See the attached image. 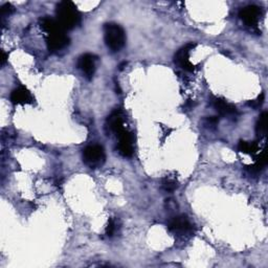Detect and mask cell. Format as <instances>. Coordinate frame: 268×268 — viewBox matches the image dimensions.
Returning <instances> with one entry per match:
<instances>
[{
    "instance_id": "cell-16",
    "label": "cell",
    "mask_w": 268,
    "mask_h": 268,
    "mask_svg": "<svg viewBox=\"0 0 268 268\" xmlns=\"http://www.w3.org/2000/svg\"><path fill=\"white\" fill-rule=\"evenodd\" d=\"M178 188V181L170 176H167L162 180V189L168 193H172Z\"/></svg>"
},
{
    "instance_id": "cell-13",
    "label": "cell",
    "mask_w": 268,
    "mask_h": 268,
    "mask_svg": "<svg viewBox=\"0 0 268 268\" xmlns=\"http://www.w3.org/2000/svg\"><path fill=\"white\" fill-rule=\"evenodd\" d=\"M108 127L110 128V130L113 133L117 134V136L125 130L124 122H122V117L118 112L111 114V116L108 118Z\"/></svg>"
},
{
    "instance_id": "cell-10",
    "label": "cell",
    "mask_w": 268,
    "mask_h": 268,
    "mask_svg": "<svg viewBox=\"0 0 268 268\" xmlns=\"http://www.w3.org/2000/svg\"><path fill=\"white\" fill-rule=\"evenodd\" d=\"M214 108L222 117H233L237 114V108L233 104L227 103L224 98L216 97L213 101Z\"/></svg>"
},
{
    "instance_id": "cell-18",
    "label": "cell",
    "mask_w": 268,
    "mask_h": 268,
    "mask_svg": "<svg viewBox=\"0 0 268 268\" xmlns=\"http://www.w3.org/2000/svg\"><path fill=\"white\" fill-rule=\"evenodd\" d=\"M263 103H264V94H261L256 99H251V101H249L247 105L250 106L251 108L257 109L259 108V107H261Z\"/></svg>"
},
{
    "instance_id": "cell-17",
    "label": "cell",
    "mask_w": 268,
    "mask_h": 268,
    "mask_svg": "<svg viewBox=\"0 0 268 268\" xmlns=\"http://www.w3.org/2000/svg\"><path fill=\"white\" fill-rule=\"evenodd\" d=\"M14 13V6L11 3H5L1 6V10H0V17H1V20L5 17H9L11 14Z\"/></svg>"
},
{
    "instance_id": "cell-20",
    "label": "cell",
    "mask_w": 268,
    "mask_h": 268,
    "mask_svg": "<svg viewBox=\"0 0 268 268\" xmlns=\"http://www.w3.org/2000/svg\"><path fill=\"white\" fill-rule=\"evenodd\" d=\"M116 231H117L116 221H114L113 219H110L108 221V224H107V226H106V235L108 237H112L114 235V233H116Z\"/></svg>"
},
{
    "instance_id": "cell-14",
    "label": "cell",
    "mask_w": 268,
    "mask_h": 268,
    "mask_svg": "<svg viewBox=\"0 0 268 268\" xmlns=\"http://www.w3.org/2000/svg\"><path fill=\"white\" fill-rule=\"evenodd\" d=\"M267 118L268 114L266 111H264L261 116H260L257 125H256V132L258 136L261 139V137H264L267 132Z\"/></svg>"
},
{
    "instance_id": "cell-11",
    "label": "cell",
    "mask_w": 268,
    "mask_h": 268,
    "mask_svg": "<svg viewBox=\"0 0 268 268\" xmlns=\"http://www.w3.org/2000/svg\"><path fill=\"white\" fill-rule=\"evenodd\" d=\"M11 102L15 105L30 104L33 102V97L25 87L20 86L12 91Z\"/></svg>"
},
{
    "instance_id": "cell-2",
    "label": "cell",
    "mask_w": 268,
    "mask_h": 268,
    "mask_svg": "<svg viewBox=\"0 0 268 268\" xmlns=\"http://www.w3.org/2000/svg\"><path fill=\"white\" fill-rule=\"evenodd\" d=\"M104 39L105 43L110 50L120 51L125 47L126 34L121 25L117 24H106L104 25Z\"/></svg>"
},
{
    "instance_id": "cell-7",
    "label": "cell",
    "mask_w": 268,
    "mask_h": 268,
    "mask_svg": "<svg viewBox=\"0 0 268 268\" xmlns=\"http://www.w3.org/2000/svg\"><path fill=\"white\" fill-rule=\"evenodd\" d=\"M168 228H169L170 232L176 235H185L192 232L193 226L186 216L181 215L173 217L168 223Z\"/></svg>"
},
{
    "instance_id": "cell-12",
    "label": "cell",
    "mask_w": 268,
    "mask_h": 268,
    "mask_svg": "<svg viewBox=\"0 0 268 268\" xmlns=\"http://www.w3.org/2000/svg\"><path fill=\"white\" fill-rule=\"evenodd\" d=\"M267 151L263 150L262 153H260V155L257 157L256 163L251 166L246 167V171L250 175H258L261 172L267 165Z\"/></svg>"
},
{
    "instance_id": "cell-1",
    "label": "cell",
    "mask_w": 268,
    "mask_h": 268,
    "mask_svg": "<svg viewBox=\"0 0 268 268\" xmlns=\"http://www.w3.org/2000/svg\"><path fill=\"white\" fill-rule=\"evenodd\" d=\"M57 21L65 30L73 29L81 24V14L76 5L72 1H61L56 7Z\"/></svg>"
},
{
    "instance_id": "cell-15",
    "label": "cell",
    "mask_w": 268,
    "mask_h": 268,
    "mask_svg": "<svg viewBox=\"0 0 268 268\" xmlns=\"http://www.w3.org/2000/svg\"><path fill=\"white\" fill-rule=\"evenodd\" d=\"M238 150L245 154L254 155L259 151V146L257 143H249L245 141H240L238 144Z\"/></svg>"
},
{
    "instance_id": "cell-22",
    "label": "cell",
    "mask_w": 268,
    "mask_h": 268,
    "mask_svg": "<svg viewBox=\"0 0 268 268\" xmlns=\"http://www.w3.org/2000/svg\"><path fill=\"white\" fill-rule=\"evenodd\" d=\"M193 107H194V103H193V101H191V99H190V101L186 104V106H185V108H187V109H193Z\"/></svg>"
},
{
    "instance_id": "cell-21",
    "label": "cell",
    "mask_w": 268,
    "mask_h": 268,
    "mask_svg": "<svg viewBox=\"0 0 268 268\" xmlns=\"http://www.w3.org/2000/svg\"><path fill=\"white\" fill-rule=\"evenodd\" d=\"M7 58H9V55H7L6 52H4L3 50L1 51V59H0V62H1V65H4Z\"/></svg>"
},
{
    "instance_id": "cell-3",
    "label": "cell",
    "mask_w": 268,
    "mask_h": 268,
    "mask_svg": "<svg viewBox=\"0 0 268 268\" xmlns=\"http://www.w3.org/2000/svg\"><path fill=\"white\" fill-rule=\"evenodd\" d=\"M105 151L99 145H90L83 150V162L91 169H97L105 163Z\"/></svg>"
},
{
    "instance_id": "cell-6",
    "label": "cell",
    "mask_w": 268,
    "mask_h": 268,
    "mask_svg": "<svg viewBox=\"0 0 268 268\" xmlns=\"http://www.w3.org/2000/svg\"><path fill=\"white\" fill-rule=\"evenodd\" d=\"M97 57L93 53H84L78 60V68L88 80L93 79L96 73V62Z\"/></svg>"
},
{
    "instance_id": "cell-5",
    "label": "cell",
    "mask_w": 268,
    "mask_h": 268,
    "mask_svg": "<svg viewBox=\"0 0 268 268\" xmlns=\"http://www.w3.org/2000/svg\"><path fill=\"white\" fill-rule=\"evenodd\" d=\"M195 48V44L189 43L185 47L181 48L174 57V62L177 64L183 71L187 72H194L195 66L191 63L190 61V51Z\"/></svg>"
},
{
    "instance_id": "cell-9",
    "label": "cell",
    "mask_w": 268,
    "mask_h": 268,
    "mask_svg": "<svg viewBox=\"0 0 268 268\" xmlns=\"http://www.w3.org/2000/svg\"><path fill=\"white\" fill-rule=\"evenodd\" d=\"M120 143H119V152L121 155L124 157H130L133 154V134L127 131L125 129L124 131L118 135Z\"/></svg>"
},
{
    "instance_id": "cell-8",
    "label": "cell",
    "mask_w": 268,
    "mask_h": 268,
    "mask_svg": "<svg viewBox=\"0 0 268 268\" xmlns=\"http://www.w3.org/2000/svg\"><path fill=\"white\" fill-rule=\"evenodd\" d=\"M262 11L257 5L245 6L240 11L239 17L247 26H256L259 22Z\"/></svg>"
},
{
    "instance_id": "cell-4",
    "label": "cell",
    "mask_w": 268,
    "mask_h": 268,
    "mask_svg": "<svg viewBox=\"0 0 268 268\" xmlns=\"http://www.w3.org/2000/svg\"><path fill=\"white\" fill-rule=\"evenodd\" d=\"M70 42V38L65 34V29L63 27L57 28L47 34V45L49 50L51 52H58L64 49Z\"/></svg>"
},
{
    "instance_id": "cell-19",
    "label": "cell",
    "mask_w": 268,
    "mask_h": 268,
    "mask_svg": "<svg viewBox=\"0 0 268 268\" xmlns=\"http://www.w3.org/2000/svg\"><path fill=\"white\" fill-rule=\"evenodd\" d=\"M219 122V119L217 117H208L203 121V125L206 128H215Z\"/></svg>"
}]
</instances>
